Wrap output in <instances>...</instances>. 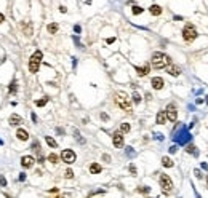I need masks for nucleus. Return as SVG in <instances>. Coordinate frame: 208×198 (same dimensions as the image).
<instances>
[{
  "mask_svg": "<svg viewBox=\"0 0 208 198\" xmlns=\"http://www.w3.org/2000/svg\"><path fill=\"white\" fill-rule=\"evenodd\" d=\"M115 102H117V106L120 107L122 110H125V112H131V101H130V98L127 96V93L120 91L115 94Z\"/></svg>",
  "mask_w": 208,
  "mask_h": 198,
  "instance_id": "f257e3e1",
  "label": "nucleus"
},
{
  "mask_svg": "<svg viewBox=\"0 0 208 198\" xmlns=\"http://www.w3.org/2000/svg\"><path fill=\"white\" fill-rule=\"evenodd\" d=\"M151 61H152V67H155V69H163V67H166V64H170V58L165 53H160V51L154 53Z\"/></svg>",
  "mask_w": 208,
  "mask_h": 198,
  "instance_id": "f03ea898",
  "label": "nucleus"
},
{
  "mask_svg": "<svg viewBox=\"0 0 208 198\" xmlns=\"http://www.w3.org/2000/svg\"><path fill=\"white\" fill-rule=\"evenodd\" d=\"M42 58H43V53H42V51H35L34 55L31 56V61H29V72H32V74H37Z\"/></svg>",
  "mask_w": 208,
  "mask_h": 198,
  "instance_id": "7ed1b4c3",
  "label": "nucleus"
},
{
  "mask_svg": "<svg viewBox=\"0 0 208 198\" xmlns=\"http://www.w3.org/2000/svg\"><path fill=\"white\" fill-rule=\"evenodd\" d=\"M197 29L192 26V24H186L183 29V38L186 42H194L195 38H197Z\"/></svg>",
  "mask_w": 208,
  "mask_h": 198,
  "instance_id": "20e7f679",
  "label": "nucleus"
},
{
  "mask_svg": "<svg viewBox=\"0 0 208 198\" xmlns=\"http://www.w3.org/2000/svg\"><path fill=\"white\" fill-rule=\"evenodd\" d=\"M75 152L74 150H70V149H66V150H62L61 152V160L64 161V163H67V165H72L74 161H75Z\"/></svg>",
  "mask_w": 208,
  "mask_h": 198,
  "instance_id": "39448f33",
  "label": "nucleus"
},
{
  "mask_svg": "<svg viewBox=\"0 0 208 198\" xmlns=\"http://www.w3.org/2000/svg\"><path fill=\"white\" fill-rule=\"evenodd\" d=\"M159 182H160V187H162L165 192H170L171 188H173V182H171V179H170L168 174H160Z\"/></svg>",
  "mask_w": 208,
  "mask_h": 198,
  "instance_id": "423d86ee",
  "label": "nucleus"
},
{
  "mask_svg": "<svg viewBox=\"0 0 208 198\" xmlns=\"http://www.w3.org/2000/svg\"><path fill=\"white\" fill-rule=\"evenodd\" d=\"M165 113H166V118L170 120V122H176L178 112H176V107H174V104H170V106L166 107Z\"/></svg>",
  "mask_w": 208,
  "mask_h": 198,
  "instance_id": "0eeeda50",
  "label": "nucleus"
},
{
  "mask_svg": "<svg viewBox=\"0 0 208 198\" xmlns=\"http://www.w3.org/2000/svg\"><path fill=\"white\" fill-rule=\"evenodd\" d=\"M112 142H114V145L117 147V149H122V147H123V136H122V133H114Z\"/></svg>",
  "mask_w": 208,
  "mask_h": 198,
  "instance_id": "6e6552de",
  "label": "nucleus"
},
{
  "mask_svg": "<svg viewBox=\"0 0 208 198\" xmlns=\"http://www.w3.org/2000/svg\"><path fill=\"white\" fill-rule=\"evenodd\" d=\"M34 157H31V155H24V157L21 158V165H23V168H32L34 166Z\"/></svg>",
  "mask_w": 208,
  "mask_h": 198,
  "instance_id": "1a4fd4ad",
  "label": "nucleus"
},
{
  "mask_svg": "<svg viewBox=\"0 0 208 198\" xmlns=\"http://www.w3.org/2000/svg\"><path fill=\"white\" fill-rule=\"evenodd\" d=\"M166 72L170 74V75H173V77H178L181 74V69L178 67V66H174V64H166Z\"/></svg>",
  "mask_w": 208,
  "mask_h": 198,
  "instance_id": "9d476101",
  "label": "nucleus"
},
{
  "mask_svg": "<svg viewBox=\"0 0 208 198\" xmlns=\"http://www.w3.org/2000/svg\"><path fill=\"white\" fill-rule=\"evenodd\" d=\"M151 85H152L154 89H162L163 85H165V82H163V79H160V77H154L152 82H151Z\"/></svg>",
  "mask_w": 208,
  "mask_h": 198,
  "instance_id": "9b49d317",
  "label": "nucleus"
},
{
  "mask_svg": "<svg viewBox=\"0 0 208 198\" xmlns=\"http://www.w3.org/2000/svg\"><path fill=\"white\" fill-rule=\"evenodd\" d=\"M8 123H10L11 126H19L21 123H23V118H21L19 115H11L10 118H8Z\"/></svg>",
  "mask_w": 208,
  "mask_h": 198,
  "instance_id": "f8f14e48",
  "label": "nucleus"
},
{
  "mask_svg": "<svg viewBox=\"0 0 208 198\" xmlns=\"http://www.w3.org/2000/svg\"><path fill=\"white\" fill-rule=\"evenodd\" d=\"M149 70H151V66H149V64L142 66V67H136V72H138V75H139V77L147 75V74H149Z\"/></svg>",
  "mask_w": 208,
  "mask_h": 198,
  "instance_id": "ddd939ff",
  "label": "nucleus"
},
{
  "mask_svg": "<svg viewBox=\"0 0 208 198\" xmlns=\"http://www.w3.org/2000/svg\"><path fill=\"white\" fill-rule=\"evenodd\" d=\"M16 137H18V139H21V141H27L29 139V134H27V131H26V130L19 128V130L16 131Z\"/></svg>",
  "mask_w": 208,
  "mask_h": 198,
  "instance_id": "4468645a",
  "label": "nucleus"
},
{
  "mask_svg": "<svg viewBox=\"0 0 208 198\" xmlns=\"http://www.w3.org/2000/svg\"><path fill=\"white\" fill-rule=\"evenodd\" d=\"M101 169H103V168H101V165H98V163H91L90 165V173L91 174H99Z\"/></svg>",
  "mask_w": 208,
  "mask_h": 198,
  "instance_id": "2eb2a0df",
  "label": "nucleus"
},
{
  "mask_svg": "<svg viewBox=\"0 0 208 198\" xmlns=\"http://www.w3.org/2000/svg\"><path fill=\"white\" fill-rule=\"evenodd\" d=\"M149 11H151V14H154V16H159V14H162V8H160L159 5H151Z\"/></svg>",
  "mask_w": 208,
  "mask_h": 198,
  "instance_id": "dca6fc26",
  "label": "nucleus"
},
{
  "mask_svg": "<svg viewBox=\"0 0 208 198\" xmlns=\"http://www.w3.org/2000/svg\"><path fill=\"white\" fill-rule=\"evenodd\" d=\"M165 120H166L165 110H160V112L157 113V123H159V125H163V123H165Z\"/></svg>",
  "mask_w": 208,
  "mask_h": 198,
  "instance_id": "f3484780",
  "label": "nucleus"
},
{
  "mask_svg": "<svg viewBox=\"0 0 208 198\" xmlns=\"http://www.w3.org/2000/svg\"><path fill=\"white\" fill-rule=\"evenodd\" d=\"M162 165H163L165 168H171L174 163L171 161V158H168V157H163V158H162Z\"/></svg>",
  "mask_w": 208,
  "mask_h": 198,
  "instance_id": "a211bd4d",
  "label": "nucleus"
},
{
  "mask_svg": "<svg viewBox=\"0 0 208 198\" xmlns=\"http://www.w3.org/2000/svg\"><path fill=\"white\" fill-rule=\"evenodd\" d=\"M47 29H48L50 34H56V32H58V24L51 23V24H48V27H47Z\"/></svg>",
  "mask_w": 208,
  "mask_h": 198,
  "instance_id": "6ab92c4d",
  "label": "nucleus"
},
{
  "mask_svg": "<svg viewBox=\"0 0 208 198\" xmlns=\"http://www.w3.org/2000/svg\"><path fill=\"white\" fill-rule=\"evenodd\" d=\"M45 141H47V144H48L50 147H53V149H56V147H58V144H56V141L53 139V137L47 136V137H45Z\"/></svg>",
  "mask_w": 208,
  "mask_h": 198,
  "instance_id": "aec40b11",
  "label": "nucleus"
},
{
  "mask_svg": "<svg viewBox=\"0 0 208 198\" xmlns=\"http://www.w3.org/2000/svg\"><path fill=\"white\" fill-rule=\"evenodd\" d=\"M23 29H24L26 35H32V26H31L29 23H26L24 26H23Z\"/></svg>",
  "mask_w": 208,
  "mask_h": 198,
  "instance_id": "412c9836",
  "label": "nucleus"
},
{
  "mask_svg": "<svg viewBox=\"0 0 208 198\" xmlns=\"http://www.w3.org/2000/svg\"><path fill=\"white\" fill-rule=\"evenodd\" d=\"M47 102H48V98H43V99H38V101H35V106H37V107H43Z\"/></svg>",
  "mask_w": 208,
  "mask_h": 198,
  "instance_id": "4be33fe9",
  "label": "nucleus"
},
{
  "mask_svg": "<svg viewBox=\"0 0 208 198\" xmlns=\"http://www.w3.org/2000/svg\"><path fill=\"white\" fill-rule=\"evenodd\" d=\"M18 83H16V80H13V82H11V85H10V93L11 94H16V88H18Z\"/></svg>",
  "mask_w": 208,
  "mask_h": 198,
  "instance_id": "5701e85b",
  "label": "nucleus"
},
{
  "mask_svg": "<svg viewBox=\"0 0 208 198\" xmlns=\"http://www.w3.org/2000/svg\"><path fill=\"white\" fill-rule=\"evenodd\" d=\"M120 131H122V133H128V131H130V125H128V123H122Z\"/></svg>",
  "mask_w": 208,
  "mask_h": 198,
  "instance_id": "b1692460",
  "label": "nucleus"
},
{
  "mask_svg": "<svg viewBox=\"0 0 208 198\" xmlns=\"http://www.w3.org/2000/svg\"><path fill=\"white\" fill-rule=\"evenodd\" d=\"M48 161H51V163H58V155L56 154H50L48 155Z\"/></svg>",
  "mask_w": 208,
  "mask_h": 198,
  "instance_id": "393cba45",
  "label": "nucleus"
},
{
  "mask_svg": "<svg viewBox=\"0 0 208 198\" xmlns=\"http://www.w3.org/2000/svg\"><path fill=\"white\" fill-rule=\"evenodd\" d=\"M131 11H133V14H141V13H142V11H144V10H142L141 7H138V5H135Z\"/></svg>",
  "mask_w": 208,
  "mask_h": 198,
  "instance_id": "a878e982",
  "label": "nucleus"
},
{
  "mask_svg": "<svg viewBox=\"0 0 208 198\" xmlns=\"http://www.w3.org/2000/svg\"><path fill=\"white\" fill-rule=\"evenodd\" d=\"M64 176H66L67 179H72V178H74V171H72V169H66V173H64Z\"/></svg>",
  "mask_w": 208,
  "mask_h": 198,
  "instance_id": "bb28decb",
  "label": "nucleus"
},
{
  "mask_svg": "<svg viewBox=\"0 0 208 198\" xmlns=\"http://www.w3.org/2000/svg\"><path fill=\"white\" fill-rule=\"evenodd\" d=\"M32 147H34V150L37 152V154H40V144H38L37 141H34V144H32Z\"/></svg>",
  "mask_w": 208,
  "mask_h": 198,
  "instance_id": "cd10ccee",
  "label": "nucleus"
},
{
  "mask_svg": "<svg viewBox=\"0 0 208 198\" xmlns=\"http://www.w3.org/2000/svg\"><path fill=\"white\" fill-rule=\"evenodd\" d=\"M133 101H135L136 104H139L141 102V96H139L138 93H135V94H133Z\"/></svg>",
  "mask_w": 208,
  "mask_h": 198,
  "instance_id": "c85d7f7f",
  "label": "nucleus"
},
{
  "mask_svg": "<svg viewBox=\"0 0 208 198\" xmlns=\"http://www.w3.org/2000/svg\"><path fill=\"white\" fill-rule=\"evenodd\" d=\"M0 187H7V179L0 174Z\"/></svg>",
  "mask_w": 208,
  "mask_h": 198,
  "instance_id": "c756f323",
  "label": "nucleus"
},
{
  "mask_svg": "<svg viewBox=\"0 0 208 198\" xmlns=\"http://www.w3.org/2000/svg\"><path fill=\"white\" fill-rule=\"evenodd\" d=\"M187 152H189V154L192 152L194 155H197V150H195V147H194V145H189V147H187Z\"/></svg>",
  "mask_w": 208,
  "mask_h": 198,
  "instance_id": "7c9ffc66",
  "label": "nucleus"
},
{
  "mask_svg": "<svg viewBox=\"0 0 208 198\" xmlns=\"http://www.w3.org/2000/svg\"><path fill=\"white\" fill-rule=\"evenodd\" d=\"M139 192H142V193H149V187H141Z\"/></svg>",
  "mask_w": 208,
  "mask_h": 198,
  "instance_id": "2f4dec72",
  "label": "nucleus"
},
{
  "mask_svg": "<svg viewBox=\"0 0 208 198\" xmlns=\"http://www.w3.org/2000/svg\"><path fill=\"white\" fill-rule=\"evenodd\" d=\"M130 171H131V174H136V166L135 165H130Z\"/></svg>",
  "mask_w": 208,
  "mask_h": 198,
  "instance_id": "473e14b6",
  "label": "nucleus"
},
{
  "mask_svg": "<svg viewBox=\"0 0 208 198\" xmlns=\"http://www.w3.org/2000/svg\"><path fill=\"white\" fill-rule=\"evenodd\" d=\"M59 11H61V13H66L67 8H66V7H59Z\"/></svg>",
  "mask_w": 208,
  "mask_h": 198,
  "instance_id": "72a5a7b5",
  "label": "nucleus"
},
{
  "mask_svg": "<svg viewBox=\"0 0 208 198\" xmlns=\"http://www.w3.org/2000/svg\"><path fill=\"white\" fill-rule=\"evenodd\" d=\"M195 176H197L198 179H202V174H200V171H198V169H195Z\"/></svg>",
  "mask_w": 208,
  "mask_h": 198,
  "instance_id": "f704fd0d",
  "label": "nucleus"
},
{
  "mask_svg": "<svg viewBox=\"0 0 208 198\" xmlns=\"http://www.w3.org/2000/svg\"><path fill=\"white\" fill-rule=\"evenodd\" d=\"M3 21H5V16H3V14H2V13H0V24L3 23Z\"/></svg>",
  "mask_w": 208,
  "mask_h": 198,
  "instance_id": "c9c22d12",
  "label": "nucleus"
},
{
  "mask_svg": "<svg viewBox=\"0 0 208 198\" xmlns=\"http://www.w3.org/2000/svg\"><path fill=\"white\" fill-rule=\"evenodd\" d=\"M170 152H171V154H174V152H176V147H174V145L170 147Z\"/></svg>",
  "mask_w": 208,
  "mask_h": 198,
  "instance_id": "e433bc0d",
  "label": "nucleus"
},
{
  "mask_svg": "<svg viewBox=\"0 0 208 198\" xmlns=\"http://www.w3.org/2000/svg\"><path fill=\"white\" fill-rule=\"evenodd\" d=\"M106 42H107V43H114V42H115V38H107Z\"/></svg>",
  "mask_w": 208,
  "mask_h": 198,
  "instance_id": "4c0bfd02",
  "label": "nucleus"
},
{
  "mask_svg": "<svg viewBox=\"0 0 208 198\" xmlns=\"http://www.w3.org/2000/svg\"><path fill=\"white\" fill-rule=\"evenodd\" d=\"M207 104H208V99H207Z\"/></svg>",
  "mask_w": 208,
  "mask_h": 198,
  "instance_id": "58836bf2",
  "label": "nucleus"
},
{
  "mask_svg": "<svg viewBox=\"0 0 208 198\" xmlns=\"http://www.w3.org/2000/svg\"><path fill=\"white\" fill-rule=\"evenodd\" d=\"M207 184H208V179H207Z\"/></svg>",
  "mask_w": 208,
  "mask_h": 198,
  "instance_id": "ea45409f",
  "label": "nucleus"
}]
</instances>
